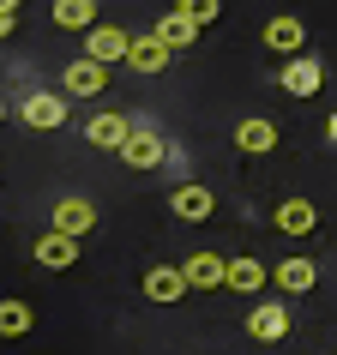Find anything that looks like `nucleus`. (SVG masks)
Instances as JSON below:
<instances>
[{"label":"nucleus","mask_w":337,"mask_h":355,"mask_svg":"<svg viewBox=\"0 0 337 355\" xmlns=\"http://www.w3.org/2000/svg\"><path fill=\"white\" fill-rule=\"evenodd\" d=\"M49 229H60V235H78V241H85V235L96 229V205H91V199H78V193H60L55 211H49Z\"/></svg>","instance_id":"nucleus-1"},{"label":"nucleus","mask_w":337,"mask_h":355,"mask_svg":"<svg viewBox=\"0 0 337 355\" xmlns=\"http://www.w3.org/2000/svg\"><path fill=\"white\" fill-rule=\"evenodd\" d=\"M114 157H121L127 168H163V163H168V145H163L150 127H132V132H127V145L114 150Z\"/></svg>","instance_id":"nucleus-2"},{"label":"nucleus","mask_w":337,"mask_h":355,"mask_svg":"<svg viewBox=\"0 0 337 355\" xmlns=\"http://www.w3.org/2000/svg\"><path fill=\"white\" fill-rule=\"evenodd\" d=\"M60 85H67V96H103V85H109V67L91 55L67 60V73H60Z\"/></svg>","instance_id":"nucleus-3"},{"label":"nucleus","mask_w":337,"mask_h":355,"mask_svg":"<svg viewBox=\"0 0 337 355\" xmlns=\"http://www.w3.org/2000/svg\"><path fill=\"white\" fill-rule=\"evenodd\" d=\"M168 211H175L181 223H205L211 211H217V193H205L199 181H181V187L168 193Z\"/></svg>","instance_id":"nucleus-4"},{"label":"nucleus","mask_w":337,"mask_h":355,"mask_svg":"<svg viewBox=\"0 0 337 355\" xmlns=\"http://www.w3.org/2000/svg\"><path fill=\"white\" fill-rule=\"evenodd\" d=\"M247 337H253V343H277V337H289V307H283V301H259V307L247 313Z\"/></svg>","instance_id":"nucleus-5"},{"label":"nucleus","mask_w":337,"mask_h":355,"mask_svg":"<svg viewBox=\"0 0 337 355\" xmlns=\"http://www.w3.org/2000/svg\"><path fill=\"white\" fill-rule=\"evenodd\" d=\"M168 60H175V49H168L157 31H145V37L127 42V67H132V73H163Z\"/></svg>","instance_id":"nucleus-6"},{"label":"nucleus","mask_w":337,"mask_h":355,"mask_svg":"<svg viewBox=\"0 0 337 355\" xmlns=\"http://www.w3.org/2000/svg\"><path fill=\"white\" fill-rule=\"evenodd\" d=\"M319 85H325V67H319L313 55H289L283 60V91L289 96H319Z\"/></svg>","instance_id":"nucleus-7"},{"label":"nucleus","mask_w":337,"mask_h":355,"mask_svg":"<svg viewBox=\"0 0 337 355\" xmlns=\"http://www.w3.org/2000/svg\"><path fill=\"white\" fill-rule=\"evenodd\" d=\"M31 259H37L42 271H67V265H78V235H60V229H49V235L31 247Z\"/></svg>","instance_id":"nucleus-8"},{"label":"nucleus","mask_w":337,"mask_h":355,"mask_svg":"<svg viewBox=\"0 0 337 355\" xmlns=\"http://www.w3.org/2000/svg\"><path fill=\"white\" fill-rule=\"evenodd\" d=\"M127 132H132V121H127V114H109V109H96L91 121H85V139H91L96 150H121V145H127Z\"/></svg>","instance_id":"nucleus-9"},{"label":"nucleus","mask_w":337,"mask_h":355,"mask_svg":"<svg viewBox=\"0 0 337 355\" xmlns=\"http://www.w3.org/2000/svg\"><path fill=\"white\" fill-rule=\"evenodd\" d=\"M127 31L121 24H91V37H85V55L103 60V67H114V60H127Z\"/></svg>","instance_id":"nucleus-10"},{"label":"nucleus","mask_w":337,"mask_h":355,"mask_svg":"<svg viewBox=\"0 0 337 355\" xmlns=\"http://www.w3.org/2000/svg\"><path fill=\"white\" fill-rule=\"evenodd\" d=\"M271 223L283 229V235H313V223H319V211H313V199H301V193H289L277 211H271Z\"/></svg>","instance_id":"nucleus-11"},{"label":"nucleus","mask_w":337,"mask_h":355,"mask_svg":"<svg viewBox=\"0 0 337 355\" xmlns=\"http://www.w3.org/2000/svg\"><path fill=\"white\" fill-rule=\"evenodd\" d=\"M145 295L157 301V307L181 301V295H187V277H181V265H150V271H145Z\"/></svg>","instance_id":"nucleus-12"},{"label":"nucleus","mask_w":337,"mask_h":355,"mask_svg":"<svg viewBox=\"0 0 337 355\" xmlns=\"http://www.w3.org/2000/svg\"><path fill=\"white\" fill-rule=\"evenodd\" d=\"M24 121H31L37 132H55V127H67V96H49V91L24 96Z\"/></svg>","instance_id":"nucleus-13"},{"label":"nucleus","mask_w":337,"mask_h":355,"mask_svg":"<svg viewBox=\"0 0 337 355\" xmlns=\"http://www.w3.org/2000/svg\"><path fill=\"white\" fill-rule=\"evenodd\" d=\"M235 145L247 157H265V150H277V121H265V114H247L241 127H235Z\"/></svg>","instance_id":"nucleus-14"},{"label":"nucleus","mask_w":337,"mask_h":355,"mask_svg":"<svg viewBox=\"0 0 337 355\" xmlns=\"http://www.w3.org/2000/svg\"><path fill=\"white\" fill-rule=\"evenodd\" d=\"M181 277H187V289H223L229 259H217V253H193V259L181 265Z\"/></svg>","instance_id":"nucleus-15"},{"label":"nucleus","mask_w":337,"mask_h":355,"mask_svg":"<svg viewBox=\"0 0 337 355\" xmlns=\"http://www.w3.org/2000/svg\"><path fill=\"white\" fill-rule=\"evenodd\" d=\"M301 42H307V24H301V19H289V12L265 24V49H277L283 60H289V55H301Z\"/></svg>","instance_id":"nucleus-16"},{"label":"nucleus","mask_w":337,"mask_h":355,"mask_svg":"<svg viewBox=\"0 0 337 355\" xmlns=\"http://www.w3.org/2000/svg\"><path fill=\"white\" fill-rule=\"evenodd\" d=\"M271 283L289 289V295H307V289L319 283V265H313V259H283L277 271H271Z\"/></svg>","instance_id":"nucleus-17"},{"label":"nucleus","mask_w":337,"mask_h":355,"mask_svg":"<svg viewBox=\"0 0 337 355\" xmlns=\"http://www.w3.org/2000/svg\"><path fill=\"white\" fill-rule=\"evenodd\" d=\"M31 325H37V313H31V301H0V337L6 343H19V337H31Z\"/></svg>","instance_id":"nucleus-18"},{"label":"nucleus","mask_w":337,"mask_h":355,"mask_svg":"<svg viewBox=\"0 0 337 355\" xmlns=\"http://www.w3.org/2000/svg\"><path fill=\"white\" fill-rule=\"evenodd\" d=\"M265 277H271V271H265L259 259H229V277H223V289H241V295H253V289H265Z\"/></svg>","instance_id":"nucleus-19"},{"label":"nucleus","mask_w":337,"mask_h":355,"mask_svg":"<svg viewBox=\"0 0 337 355\" xmlns=\"http://www.w3.org/2000/svg\"><path fill=\"white\" fill-rule=\"evenodd\" d=\"M157 37H163L168 49H193V42H199V24H193L187 12H163V19H157Z\"/></svg>","instance_id":"nucleus-20"},{"label":"nucleus","mask_w":337,"mask_h":355,"mask_svg":"<svg viewBox=\"0 0 337 355\" xmlns=\"http://www.w3.org/2000/svg\"><path fill=\"white\" fill-rule=\"evenodd\" d=\"M55 24L60 31H91L96 24V0H55Z\"/></svg>","instance_id":"nucleus-21"},{"label":"nucleus","mask_w":337,"mask_h":355,"mask_svg":"<svg viewBox=\"0 0 337 355\" xmlns=\"http://www.w3.org/2000/svg\"><path fill=\"white\" fill-rule=\"evenodd\" d=\"M175 12H187V19L199 24V31H205V24L217 19V12H223V0H175Z\"/></svg>","instance_id":"nucleus-22"},{"label":"nucleus","mask_w":337,"mask_h":355,"mask_svg":"<svg viewBox=\"0 0 337 355\" xmlns=\"http://www.w3.org/2000/svg\"><path fill=\"white\" fill-rule=\"evenodd\" d=\"M12 31H19V12H0V42L12 37Z\"/></svg>","instance_id":"nucleus-23"},{"label":"nucleus","mask_w":337,"mask_h":355,"mask_svg":"<svg viewBox=\"0 0 337 355\" xmlns=\"http://www.w3.org/2000/svg\"><path fill=\"white\" fill-rule=\"evenodd\" d=\"M325 132H331V145H337V114H331V121H325Z\"/></svg>","instance_id":"nucleus-24"},{"label":"nucleus","mask_w":337,"mask_h":355,"mask_svg":"<svg viewBox=\"0 0 337 355\" xmlns=\"http://www.w3.org/2000/svg\"><path fill=\"white\" fill-rule=\"evenodd\" d=\"M0 12H19V0H0Z\"/></svg>","instance_id":"nucleus-25"},{"label":"nucleus","mask_w":337,"mask_h":355,"mask_svg":"<svg viewBox=\"0 0 337 355\" xmlns=\"http://www.w3.org/2000/svg\"><path fill=\"white\" fill-rule=\"evenodd\" d=\"M0 121H6V103H0Z\"/></svg>","instance_id":"nucleus-26"}]
</instances>
